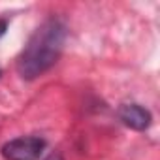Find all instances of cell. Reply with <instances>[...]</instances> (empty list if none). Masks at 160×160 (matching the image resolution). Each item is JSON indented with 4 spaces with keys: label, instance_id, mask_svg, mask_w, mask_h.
<instances>
[{
    "label": "cell",
    "instance_id": "1",
    "mask_svg": "<svg viewBox=\"0 0 160 160\" xmlns=\"http://www.w3.org/2000/svg\"><path fill=\"white\" fill-rule=\"evenodd\" d=\"M66 25L57 19H45L28 38L17 57V73L23 79H36L55 66L66 43Z\"/></svg>",
    "mask_w": 160,
    "mask_h": 160
},
{
    "label": "cell",
    "instance_id": "2",
    "mask_svg": "<svg viewBox=\"0 0 160 160\" xmlns=\"http://www.w3.org/2000/svg\"><path fill=\"white\" fill-rule=\"evenodd\" d=\"M43 149L45 139L38 136H21L6 141L0 152H2L4 160H40Z\"/></svg>",
    "mask_w": 160,
    "mask_h": 160
},
{
    "label": "cell",
    "instance_id": "3",
    "mask_svg": "<svg viewBox=\"0 0 160 160\" xmlns=\"http://www.w3.org/2000/svg\"><path fill=\"white\" fill-rule=\"evenodd\" d=\"M121 122L132 130H147L152 122V115L149 109H145L139 104H122L117 111Z\"/></svg>",
    "mask_w": 160,
    "mask_h": 160
},
{
    "label": "cell",
    "instance_id": "4",
    "mask_svg": "<svg viewBox=\"0 0 160 160\" xmlns=\"http://www.w3.org/2000/svg\"><path fill=\"white\" fill-rule=\"evenodd\" d=\"M45 160H64V158H62V154H60V152H51Z\"/></svg>",
    "mask_w": 160,
    "mask_h": 160
},
{
    "label": "cell",
    "instance_id": "5",
    "mask_svg": "<svg viewBox=\"0 0 160 160\" xmlns=\"http://www.w3.org/2000/svg\"><path fill=\"white\" fill-rule=\"evenodd\" d=\"M6 28H8V23H6L4 19H0V36L6 32Z\"/></svg>",
    "mask_w": 160,
    "mask_h": 160
}]
</instances>
